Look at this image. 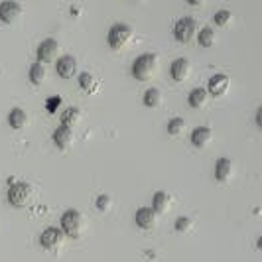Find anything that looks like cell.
Instances as JSON below:
<instances>
[{"label": "cell", "instance_id": "obj_6", "mask_svg": "<svg viewBox=\"0 0 262 262\" xmlns=\"http://www.w3.org/2000/svg\"><path fill=\"white\" fill-rule=\"evenodd\" d=\"M195 32H197V22L193 18H182L176 24V30H173L178 41H182V43H189L191 39L195 38Z\"/></svg>", "mask_w": 262, "mask_h": 262}, {"label": "cell", "instance_id": "obj_13", "mask_svg": "<svg viewBox=\"0 0 262 262\" xmlns=\"http://www.w3.org/2000/svg\"><path fill=\"white\" fill-rule=\"evenodd\" d=\"M136 225L140 229H144V231L154 229V225H156V211L152 209V207H140V209L136 211Z\"/></svg>", "mask_w": 262, "mask_h": 262}, {"label": "cell", "instance_id": "obj_26", "mask_svg": "<svg viewBox=\"0 0 262 262\" xmlns=\"http://www.w3.org/2000/svg\"><path fill=\"white\" fill-rule=\"evenodd\" d=\"M111 205H113V199H111V195H99L97 197V209L99 211H108L111 209Z\"/></svg>", "mask_w": 262, "mask_h": 262}, {"label": "cell", "instance_id": "obj_11", "mask_svg": "<svg viewBox=\"0 0 262 262\" xmlns=\"http://www.w3.org/2000/svg\"><path fill=\"white\" fill-rule=\"evenodd\" d=\"M170 73H171V79H173V81L184 83L185 79L189 77V73H191V63H189L185 57H180V59H176V61L171 63Z\"/></svg>", "mask_w": 262, "mask_h": 262}, {"label": "cell", "instance_id": "obj_10", "mask_svg": "<svg viewBox=\"0 0 262 262\" xmlns=\"http://www.w3.org/2000/svg\"><path fill=\"white\" fill-rule=\"evenodd\" d=\"M233 173H235L233 162H231L229 158H219L217 164H215V178H217V182H221V184L231 182Z\"/></svg>", "mask_w": 262, "mask_h": 262}, {"label": "cell", "instance_id": "obj_5", "mask_svg": "<svg viewBox=\"0 0 262 262\" xmlns=\"http://www.w3.org/2000/svg\"><path fill=\"white\" fill-rule=\"evenodd\" d=\"M63 243H66V233H63L61 229H55V227L46 229V231L39 235V245H41L46 250L59 249Z\"/></svg>", "mask_w": 262, "mask_h": 262}, {"label": "cell", "instance_id": "obj_30", "mask_svg": "<svg viewBox=\"0 0 262 262\" xmlns=\"http://www.w3.org/2000/svg\"><path fill=\"white\" fill-rule=\"evenodd\" d=\"M256 247H258V250H262V236H258V241H256Z\"/></svg>", "mask_w": 262, "mask_h": 262}, {"label": "cell", "instance_id": "obj_19", "mask_svg": "<svg viewBox=\"0 0 262 262\" xmlns=\"http://www.w3.org/2000/svg\"><path fill=\"white\" fill-rule=\"evenodd\" d=\"M77 124H79V111L73 108V106L66 108V111L61 113V126H67V128L73 130Z\"/></svg>", "mask_w": 262, "mask_h": 262}, {"label": "cell", "instance_id": "obj_9", "mask_svg": "<svg viewBox=\"0 0 262 262\" xmlns=\"http://www.w3.org/2000/svg\"><path fill=\"white\" fill-rule=\"evenodd\" d=\"M229 87H231V79H229V75H225V73L213 75L209 79V83H207V91L213 97H223L225 93L229 91Z\"/></svg>", "mask_w": 262, "mask_h": 262}, {"label": "cell", "instance_id": "obj_8", "mask_svg": "<svg viewBox=\"0 0 262 262\" xmlns=\"http://www.w3.org/2000/svg\"><path fill=\"white\" fill-rule=\"evenodd\" d=\"M20 16H22V6L18 2H12V0L0 2V20L4 24H14Z\"/></svg>", "mask_w": 262, "mask_h": 262}, {"label": "cell", "instance_id": "obj_24", "mask_svg": "<svg viewBox=\"0 0 262 262\" xmlns=\"http://www.w3.org/2000/svg\"><path fill=\"white\" fill-rule=\"evenodd\" d=\"M79 87H81L83 91H89V93L95 89V79H93L91 73H81V75H79Z\"/></svg>", "mask_w": 262, "mask_h": 262}, {"label": "cell", "instance_id": "obj_3", "mask_svg": "<svg viewBox=\"0 0 262 262\" xmlns=\"http://www.w3.org/2000/svg\"><path fill=\"white\" fill-rule=\"evenodd\" d=\"M61 231L71 238H79L83 231V217L75 209H69L61 215Z\"/></svg>", "mask_w": 262, "mask_h": 262}, {"label": "cell", "instance_id": "obj_12", "mask_svg": "<svg viewBox=\"0 0 262 262\" xmlns=\"http://www.w3.org/2000/svg\"><path fill=\"white\" fill-rule=\"evenodd\" d=\"M77 73V59L73 55H63L57 59V75L61 79H71Z\"/></svg>", "mask_w": 262, "mask_h": 262}, {"label": "cell", "instance_id": "obj_21", "mask_svg": "<svg viewBox=\"0 0 262 262\" xmlns=\"http://www.w3.org/2000/svg\"><path fill=\"white\" fill-rule=\"evenodd\" d=\"M215 30L213 28H203L201 32H199V38H197V41H199V46L201 48H211L213 43H215Z\"/></svg>", "mask_w": 262, "mask_h": 262}, {"label": "cell", "instance_id": "obj_1", "mask_svg": "<svg viewBox=\"0 0 262 262\" xmlns=\"http://www.w3.org/2000/svg\"><path fill=\"white\" fill-rule=\"evenodd\" d=\"M158 71V57L156 53H144L134 59L132 63V75L138 81H150Z\"/></svg>", "mask_w": 262, "mask_h": 262}, {"label": "cell", "instance_id": "obj_23", "mask_svg": "<svg viewBox=\"0 0 262 262\" xmlns=\"http://www.w3.org/2000/svg\"><path fill=\"white\" fill-rule=\"evenodd\" d=\"M185 130V120L184 118H171L168 122V134L170 136H180Z\"/></svg>", "mask_w": 262, "mask_h": 262}, {"label": "cell", "instance_id": "obj_17", "mask_svg": "<svg viewBox=\"0 0 262 262\" xmlns=\"http://www.w3.org/2000/svg\"><path fill=\"white\" fill-rule=\"evenodd\" d=\"M171 205V195L170 193H166V191H156L154 193V199H152V209L158 213H166V211L170 209Z\"/></svg>", "mask_w": 262, "mask_h": 262}, {"label": "cell", "instance_id": "obj_7", "mask_svg": "<svg viewBox=\"0 0 262 262\" xmlns=\"http://www.w3.org/2000/svg\"><path fill=\"white\" fill-rule=\"evenodd\" d=\"M57 53H59V43L55 41V39H46V41H41L38 48V61L39 63H52L53 59L57 57Z\"/></svg>", "mask_w": 262, "mask_h": 262}, {"label": "cell", "instance_id": "obj_25", "mask_svg": "<svg viewBox=\"0 0 262 262\" xmlns=\"http://www.w3.org/2000/svg\"><path fill=\"white\" fill-rule=\"evenodd\" d=\"M231 20H233V12H231V10H219V12L215 14V18H213V22L221 28L227 26Z\"/></svg>", "mask_w": 262, "mask_h": 262}, {"label": "cell", "instance_id": "obj_14", "mask_svg": "<svg viewBox=\"0 0 262 262\" xmlns=\"http://www.w3.org/2000/svg\"><path fill=\"white\" fill-rule=\"evenodd\" d=\"M213 140V130L209 126H197L195 130L191 132V144L195 148H207Z\"/></svg>", "mask_w": 262, "mask_h": 262}, {"label": "cell", "instance_id": "obj_27", "mask_svg": "<svg viewBox=\"0 0 262 262\" xmlns=\"http://www.w3.org/2000/svg\"><path fill=\"white\" fill-rule=\"evenodd\" d=\"M189 229H191V219L180 217V219L176 221V231H178V233H187Z\"/></svg>", "mask_w": 262, "mask_h": 262}, {"label": "cell", "instance_id": "obj_2", "mask_svg": "<svg viewBox=\"0 0 262 262\" xmlns=\"http://www.w3.org/2000/svg\"><path fill=\"white\" fill-rule=\"evenodd\" d=\"M32 201V185L24 184V182H18V184H10V189H8V203L12 207H28Z\"/></svg>", "mask_w": 262, "mask_h": 262}, {"label": "cell", "instance_id": "obj_16", "mask_svg": "<svg viewBox=\"0 0 262 262\" xmlns=\"http://www.w3.org/2000/svg\"><path fill=\"white\" fill-rule=\"evenodd\" d=\"M207 101H209V91L207 89H203V87H197L193 91L189 93V97H187V103L189 106H193V108H201V106L207 105Z\"/></svg>", "mask_w": 262, "mask_h": 262}, {"label": "cell", "instance_id": "obj_4", "mask_svg": "<svg viewBox=\"0 0 262 262\" xmlns=\"http://www.w3.org/2000/svg\"><path fill=\"white\" fill-rule=\"evenodd\" d=\"M132 38V30L126 24H115L108 30V46L113 50H122Z\"/></svg>", "mask_w": 262, "mask_h": 262}, {"label": "cell", "instance_id": "obj_15", "mask_svg": "<svg viewBox=\"0 0 262 262\" xmlns=\"http://www.w3.org/2000/svg\"><path fill=\"white\" fill-rule=\"evenodd\" d=\"M73 140H75V134L71 128H67V126H59L57 130L53 132V142L57 144V148H61V150H67L69 146L73 144Z\"/></svg>", "mask_w": 262, "mask_h": 262}, {"label": "cell", "instance_id": "obj_18", "mask_svg": "<svg viewBox=\"0 0 262 262\" xmlns=\"http://www.w3.org/2000/svg\"><path fill=\"white\" fill-rule=\"evenodd\" d=\"M8 122H10V126H12L14 130H22V128H26V124H28L26 111H24V108H12L10 115H8Z\"/></svg>", "mask_w": 262, "mask_h": 262}, {"label": "cell", "instance_id": "obj_28", "mask_svg": "<svg viewBox=\"0 0 262 262\" xmlns=\"http://www.w3.org/2000/svg\"><path fill=\"white\" fill-rule=\"evenodd\" d=\"M59 103H61L59 97H52V99H50V105H48V111H50V113H55V108H57Z\"/></svg>", "mask_w": 262, "mask_h": 262}, {"label": "cell", "instance_id": "obj_22", "mask_svg": "<svg viewBox=\"0 0 262 262\" xmlns=\"http://www.w3.org/2000/svg\"><path fill=\"white\" fill-rule=\"evenodd\" d=\"M160 101H162V93H160V89H156V87H152V89H148V91L144 93V105L146 106L156 108V106L160 105Z\"/></svg>", "mask_w": 262, "mask_h": 262}, {"label": "cell", "instance_id": "obj_29", "mask_svg": "<svg viewBox=\"0 0 262 262\" xmlns=\"http://www.w3.org/2000/svg\"><path fill=\"white\" fill-rule=\"evenodd\" d=\"M256 124H258V128L262 130V105H260V108L256 111Z\"/></svg>", "mask_w": 262, "mask_h": 262}, {"label": "cell", "instance_id": "obj_20", "mask_svg": "<svg viewBox=\"0 0 262 262\" xmlns=\"http://www.w3.org/2000/svg\"><path fill=\"white\" fill-rule=\"evenodd\" d=\"M46 75H48V73H46V66H43V63L36 61L34 66L30 67V81H32L34 85H38L39 87V85L46 81Z\"/></svg>", "mask_w": 262, "mask_h": 262}]
</instances>
